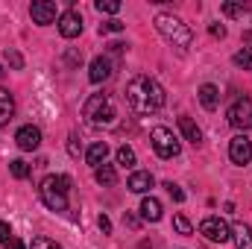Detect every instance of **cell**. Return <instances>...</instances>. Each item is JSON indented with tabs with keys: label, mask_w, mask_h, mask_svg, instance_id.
Returning <instances> with one entry per match:
<instances>
[{
	"label": "cell",
	"mask_w": 252,
	"mask_h": 249,
	"mask_svg": "<svg viewBox=\"0 0 252 249\" xmlns=\"http://www.w3.org/2000/svg\"><path fill=\"white\" fill-rule=\"evenodd\" d=\"M126 100H129V106L138 112V115H153V112H158L161 106H164V88L153 79V76H147V73H138V76H132L129 79V85H126Z\"/></svg>",
	"instance_id": "cell-1"
},
{
	"label": "cell",
	"mask_w": 252,
	"mask_h": 249,
	"mask_svg": "<svg viewBox=\"0 0 252 249\" xmlns=\"http://www.w3.org/2000/svg\"><path fill=\"white\" fill-rule=\"evenodd\" d=\"M82 118H85L91 126H115V121H118V109H115V103H112L109 94H94V97L85 100Z\"/></svg>",
	"instance_id": "cell-2"
},
{
	"label": "cell",
	"mask_w": 252,
	"mask_h": 249,
	"mask_svg": "<svg viewBox=\"0 0 252 249\" xmlns=\"http://www.w3.org/2000/svg\"><path fill=\"white\" fill-rule=\"evenodd\" d=\"M156 30H158L173 47H190V41H193V32H190L188 24H185L182 18H176V15H167V12L156 15Z\"/></svg>",
	"instance_id": "cell-3"
},
{
	"label": "cell",
	"mask_w": 252,
	"mask_h": 249,
	"mask_svg": "<svg viewBox=\"0 0 252 249\" xmlns=\"http://www.w3.org/2000/svg\"><path fill=\"white\" fill-rule=\"evenodd\" d=\"M38 190H41V199L50 211H64L67 208V190H70L67 176H47Z\"/></svg>",
	"instance_id": "cell-4"
},
{
	"label": "cell",
	"mask_w": 252,
	"mask_h": 249,
	"mask_svg": "<svg viewBox=\"0 0 252 249\" xmlns=\"http://www.w3.org/2000/svg\"><path fill=\"white\" fill-rule=\"evenodd\" d=\"M150 141H153V150H156L161 158H176L179 150H182L179 138H176L167 126H156V129L150 132Z\"/></svg>",
	"instance_id": "cell-5"
},
{
	"label": "cell",
	"mask_w": 252,
	"mask_h": 249,
	"mask_svg": "<svg viewBox=\"0 0 252 249\" xmlns=\"http://www.w3.org/2000/svg\"><path fill=\"white\" fill-rule=\"evenodd\" d=\"M199 235L208 238L211 244H226V241L232 238V229H229V223L220 220V217H205V220L199 223Z\"/></svg>",
	"instance_id": "cell-6"
},
{
	"label": "cell",
	"mask_w": 252,
	"mask_h": 249,
	"mask_svg": "<svg viewBox=\"0 0 252 249\" xmlns=\"http://www.w3.org/2000/svg\"><path fill=\"white\" fill-rule=\"evenodd\" d=\"M229 124L235 126V129H252V100H238V103H232V109H229Z\"/></svg>",
	"instance_id": "cell-7"
},
{
	"label": "cell",
	"mask_w": 252,
	"mask_h": 249,
	"mask_svg": "<svg viewBox=\"0 0 252 249\" xmlns=\"http://www.w3.org/2000/svg\"><path fill=\"white\" fill-rule=\"evenodd\" d=\"M229 158L235 164H250L252 161V141L247 135H235L229 141Z\"/></svg>",
	"instance_id": "cell-8"
},
{
	"label": "cell",
	"mask_w": 252,
	"mask_h": 249,
	"mask_svg": "<svg viewBox=\"0 0 252 249\" xmlns=\"http://www.w3.org/2000/svg\"><path fill=\"white\" fill-rule=\"evenodd\" d=\"M30 15H32V21H35L38 27H47V24L56 21V3H53V0H35V3L30 6Z\"/></svg>",
	"instance_id": "cell-9"
},
{
	"label": "cell",
	"mask_w": 252,
	"mask_h": 249,
	"mask_svg": "<svg viewBox=\"0 0 252 249\" xmlns=\"http://www.w3.org/2000/svg\"><path fill=\"white\" fill-rule=\"evenodd\" d=\"M15 141H18V147H21V150L32 153V150H38V147H41V129H38V126H21V129H18V135H15Z\"/></svg>",
	"instance_id": "cell-10"
},
{
	"label": "cell",
	"mask_w": 252,
	"mask_h": 249,
	"mask_svg": "<svg viewBox=\"0 0 252 249\" xmlns=\"http://www.w3.org/2000/svg\"><path fill=\"white\" fill-rule=\"evenodd\" d=\"M59 32H62V38H76L82 32V18L76 12H62L59 15Z\"/></svg>",
	"instance_id": "cell-11"
},
{
	"label": "cell",
	"mask_w": 252,
	"mask_h": 249,
	"mask_svg": "<svg viewBox=\"0 0 252 249\" xmlns=\"http://www.w3.org/2000/svg\"><path fill=\"white\" fill-rule=\"evenodd\" d=\"M91 82H106L109 76H112V59L109 56H97L94 62H91Z\"/></svg>",
	"instance_id": "cell-12"
},
{
	"label": "cell",
	"mask_w": 252,
	"mask_h": 249,
	"mask_svg": "<svg viewBox=\"0 0 252 249\" xmlns=\"http://www.w3.org/2000/svg\"><path fill=\"white\" fill-rule=\"evenodd\" d=\"M126 187H129L132 193H147V190L153 187V176H150V173H144V170H135V173L129 176Z\"/></svg>",
	"instance_id": "cell-13"
},
{
	"label": "cell",
	"mask_w": 252,
	"mask_h": 249,
	"mask_svg": "<svg viewBox=\"0 0 252 249\" xmlns=\"http://www.w3.org/2000/svg\"><path fill=\"white\" fill-rule=\"evenodd\" d=\"M141 217H144L147 223H158V220H161V202H158L156 196H147V199L141 202Z\"/></svg>",
	"instance_id": "cell-14"
},
{
	"label": "cell",
	"mask_w": 252,
	"mask_h": 249,
	"mask_svg": "<svg viewBox=\"0 0 252 249\" xmlns=\"http://www.w3.org/2000/svg\"><path fill=\"white\" fill-rule=\"evenodd\" d=\"M179 129H182V135H185V141H190L193 147H199L202 144V129L193 124L190 118H179Z\"/></svg>",
	"instance_id": "cell-15"
},
{
	"label": "cell",
	"mask_w": 252,
	"mask_h": 249,
	"mask_svg": "<svg viewBox=\"0 0 252 249\" xmlns=\"http://www.w3.org/2000/svg\"><path fill=\"white\" fill-rule=\"evenodd\" d=\"M106 156H109V147H106L103 141L91 144V147H88V153H85V158H88V164H94V170H97L100 164H106Z\"/></svg>",
	"instance_id": "cell-16"
},
{
	"label": "cell",
	"mask_w": 252,
	"mask_h": 249,
	"mask_svg": "<svg viewBox=\"0 0 252 249\" xmlns=\"http://www.w3.org/2000/svg\"><path fill=\"white\" fill-rule=\"evenodd\" d=\"M12 115H15V100H12V94L6 88H0V126L9 124Z\"/></svg>",
	"instance_id": "cell-17"
},
{
	"label": "cell",
	"mask_w": 252,
	"mask_h": 249,
	"mask_svg": "<svg viewBox=\"0 0 252 249\" xmlns=\"http://www.w3.org/2000/svg\"><path fill=\"white\" fill-rule=\"evenodd\" d=\"M232 238H235V247L238 249H252V229L247 223H238L232 229Z\"/></svg>",
	"instance_id": "cell-18"
},
{
	"label": "cell",
	"mask_w": 252,
	"mask_h": 249,
	"mask_svg": "<svg viewBox=\"0 0 252 249\" xmlns=\"http://www.w3.org/2000/svg\"><path fill=\"white\" fill-rule=\"evenodd\" d=\"M94 179H97L100 185L112 187L115 182H118V173H115V167H112V164H100V167L94 170Z\"/></svg>",
	"instance_id": "cell-19"
},
{
	"label": "cell",
	"mask_w": 252,
	"mask_h": 249,
	"mask_svg": "<svg viewBox=\"0 0 252 249\" xmlns=\"http://www.w3.org/2000/svg\"><path fill=\"white\" fill-rule=\"evenodd\" d=\"M217 100H220V94H217V88L214 85H202L199 88V103L211 112V109H217Z\"/></svg>",
	"instance_id": "cell-20"
},
{
	"label": "cell",
	"mask_w": 252,
	"mask_h": 249,
	"mask_svg": "<svg viewBox=\"0 0 252 249\" xmlns=\"http://www.w3.org/2000/svg\"><path fill=\"white\" fill-rule=\"evenodd\" d=\"M118 164H121V167H135V150H132V147H121V150H118Z\"/></svg>",
	"instance_id": "cell-21"
},
{
	"label": "cell",
	"mask_w": 252,
	"mask_h": 249,
	"mask_svg": "<svg viewBox=\"0 0 252 249\" xmlns=\"http://www.w3.org/2000/svg\"><path fill=\"white\" fill-rule=\"evenodd\" d=\"M250 9V3H244V0H238V3H223V15H229V18H238V15H244Z\"/></svg>",
	"instance_id": "cell-22"
},
{
	"label": "cell",
	"mask_w": 252,
	"mask_h": 249,
	"mask_svg": "<svg viewBox=\"0 0 252 249\" xmlns=\"http://www.w3.org/2000/svg\"><path fill=\"white\" fill-rule=\"evenodd\" d=\"M9 170H12V176H15V179H27V176H30V164H27V161H21V158H15V161L9 164Z\"/></svg>",
	"instance_id": "cell-23"
},
{
	"label": "cell",
	"mask_w": 252,
	"mask_h": 249,
	"mask_svg": "<svg viewBox=\"0 0 252 249\" xmlns=\"http://www.w3.org/2000/svg\"><path fill=\"white\" fill-rule=\"evenodd\" d=\"M97 12L118 15V12H121V0H97Z\"/></svg>",
	"instance_id": "cell-24"
},
{
	"label": "cell",
	"mask_w": 252,
	"mask_h": 249,
	"mask_svg": "<svg viewBox=\"0 0 252 249\" xmlns=\"http://www.w3.org/2000/svg\"><path fill=\"white\" fill-rule=\"evenodd\" d=\"M235 64H238V67H252V50L250 47H244V50L235 53Z\"/></svg>",
	"instance_id": "cell-25"
},
{
	"label": "cell",
	"mask_w": 252,
	"mask_h": 249,
	"mask_svg": "<svg viewBox=\"0 0 252 249\" xmlns=\"http://www.w3.org/2000/svg\"><path fill=\"white\" fill-rule=\"evenodd\" d=\"M173 226H176V232L179 235H190L193 229H190V223H188V217H182V214H176L173 217Z\"/></svg>",
	"instance_id": "cell-26"
},
{
	"label": "cell",
	"mask_w": 252,
	"mask_h": 249,
	"mask_svg": "<svg viewBox=\"0 0 252 249\" xmlns=\"http://www.w3.org/2000/svg\"><path fill=\"white\" fill-rule=\"evenodd\" d=\"M30 249H62V247H59L56 241H50V238H35Z\"/></svg>",
	"instance_id": "cell-27"
},
{
	"label": "cell",
	"mask_w": 252,
	"mask_h": 249,
	"mask_svg": "<svg viewBox=\"0 0 252 249\" xmlns=\"http://www.w3.org/2000/svg\"><path fill=\"white\" fill-rule=\"evenodd\" d=\"M100 32H124V24H121L118 18H112V21L100 24Z\"/></svg>",
	"instance_id": "cell-28"
},
{
	"label": "cell",
	"mask_w": 252,
	"mask_h": 249,
	"mask_svg": "<svg viewBox=\"0 0 252 249\" xmlns=\"http://www.w3.org/2000/svg\"><path fill=\"white\" fill-rule=\"evenodd\" d=\"M167 193H170L176 202H182V199H185V190H182L179 185H173V182H167Z\"/></svg>",
	"instance_id": "cell-29"
},
{
	"label": "cell",
	"mask_w": 252,
	"mask_h": 249,
	"mask_svg": "<svg viewBox=\"0 0 252 249\" xmlns=\"http://www.w3.org/2000/svg\"><path fill=\"white\" fill-rule=\"evenodd\" d=\"M208 32H211L214 38H226V27H223V24H211V27H208Z\"/></svg>",
	"instance_id": "cell-30"
},
{
	"label": "cell",
	"mask_w": 252,
	"mask_h": 249,
	"mask_svg": "<svg viewBox=\"0 0 252 249\" xmlns=\"http://www.w3.org/2000/svg\"><path fill=\"white\" fill-rule=\"evenodd\" d=\"M97 226H100V229H103V232H106V235H109V232H112V220H109V217H106V214H100V220H97Z\"/></svg>",
	"instance_id": "cell-31"
},
{
	"label": "cell",
	"mask_w": 252,
	"mask_h": 249,
	"mask_svg": "<svg viewBox=\"0 0 252 249\" xmlns=\"http://www.w3.org/2000/svg\"><path fill=\"white\" fill-rule=\"evenodd\" d=\"M9 238H12V229H9L6 223H0V244H6Z\"/></svg>",
	"instance_id": "cell-32"
},
{
	"label": "cell",
	"mask_w": 252,
	"mask_h": 249,
	"mask_svg": "<svg viewBox=\"0 0 252 249\" xmlns=\"http://www.w3.org/2000/svg\"><path fill=\"white\" fill-rule=\"evenodd\" d=\"M6 249H27V247H24L18 238H9V241H6Z\"/></svg>",
	"instance_id": "cell-33"
},
{
	"label": "cell",
	"mask_w": 252,
	"mask_h": 249,
	"mask_svg": "<svg viewBox=\"0 0 252 249\" xmlns=\"http://www.w3.org/2000/svg\"><path fill=\"white\" fill-rule=\"evenodd\" d=\"M9 59H12V64H15V67H21V56H18V53H9Z\"/></svg>",
	"instance_id": "cell-34"
}]
</instances>
